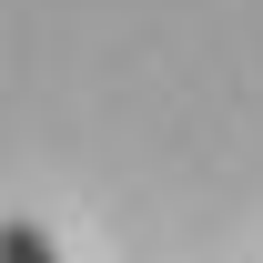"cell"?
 Wrapping results in <instances>:
<instances>
[{
  "label": "cell",
  "instance_id": "1",
  "mask_svg": "<svg viewBox=\"0 0 263 263\" xmlns=\"http://www.w3.org/2000/svg\"><path fill=\"white\" fill-rule=\"evenodd\" d=\"M0 263H61V243L41 223H0Z\"/></svg>",
  "mask_w": 263,
  "mask_h": 263
}]
</instances>
